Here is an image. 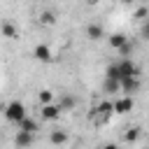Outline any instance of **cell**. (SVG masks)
Listing matches in <instances>:
<instances>
[{
  "label": "cell",
  "instance_id": "obj_13",
  "mask_svg": "<svg viewBox=\"0 0 149 149\" xmlns=\"http://www.w3.org/2000/svg\"><path fill=\"white\" fill-rule=\"evenodd\" d=\"M19 130H23V133H33V135H35V130H40V126H37V121H35V119L26 116V119L19 123Z\"/></svg>",
  "mask_w": 149,
  "mask_h": 149
},
{
  "label": "cell",
  "instance_id": "obj_12",
  "mask_svg": "<svg viewBox=\"0 0 149 149\" xmlns=\"http://www.w3.org/2000/svg\"><path fill=\"white\" fill-rule=\"evenodd\" d=\"M107 42H109V47H112V49H116V51H119V49L128 42V37H126L123 33H112V35L107 37Z\"/></svg>",
  "mask_w": 149,
  "mask_h": 149
},
{
  "label": "cell",
  "instance_id": "obj_21",
  "mask_svg": "<svg viewBox=\"0 0 149 149\" xmlns=\"http://www.w3.org/2000/svg\"><path fill=\"white\" fill-rule=\"evenodd\" d=\"M133 19H142V21H147V19H149V9H147V7H137L135 14H133Z\"/></svg>",
  "mask_w": 149,
  "mask_h": 149
},
{
  "label": "cell",
  "instance_id": "obj_25",
  "mask_svg": "<svg viewBox=\"0 0 149 149\" xmlns=\"http://www.w3.org/2000/svg\"><path fill=\"white\" fill-rule=\"evenodd\" d=\"M144 149H149V147H144Z\"/></svg>",
  "mask_w": 149,
  "mask_h": 149
},
{
  "label": "cell",
  "instance_id": "obj_23",
  "mask_svg": "<svg viewBox=\"0 0 149 149\" xmlns=\"http://www.w3.org/2000/svg\"><path fill=\"white\" fill-rule=\"evenodd\" d=\"M100 149H121V147H119V144H114V142H109V144H102Z\"/></svg>",
  "mask_w": 149,
  "mask_h": 149
},
{
  "label": "cell",
  "instance_id": "obj_24",
  "mask_svg": "<svg viewBox=\"0 0 149 149\" xmlns=\"http://www.w3.org/2000/svg\"><path fill=\"white\" fill-rule=\"evenodd\" d=\"M147 112H149V105H147Z\"/></svg>",
  "mask_w": 149,
  "mask_h": 149
},
{
  "label": "cell",
  "instance_id": "obj_19",
  "mask_svg": "<svg viewBox=\"0 0 149 149\" xmlns=\"http://www.w3.org/2000/svg\"><path fill=\"white\" fill-rule=\"evenodd\" d=\"M105 77H107V79H116V81H121L119 65H116V63H114V65H107V70H105Z\"/></svg>",
  "mask_w": 149,
  "mask_h": 149
},
{
  "label": "cell",
  "instance_id": "obj_14",
  "mask_svg": "<svg viewBox=\"0 0 149 149\" xmlns=\"http://www.w3.org/2000/svg\"><path fill=\"white\" fill-rule=\"evenodd\" d=\"M95 112H100V114H102V119H109V116L114 114V102H109V100H102V102L95 107Z\"/></svg>",
  "mask_w": 149,
  "mask_h": 149
},
{
  "label": "cell",
  "instance_id": "obj_16",
  "mask_svg": "<svg viewBox=\"0 0 149 149\" xmlns=\"http://www.w3.org/2000/svg\"><path fill=\"white\" fill-rule=\"evenodd\" d=\"M40 23H42V26H54V23H56V12H54V9H44V12L40 14Z\"/></svg>",
  "mask_w": 149,
  "mask_h": 149
},
{
  "label": "cell",
  "instance_id": "obj_4",
  "mask_svg": "<svg viewBox=\"0 0 149 149\" xmlns=\"http://www.w3.org/2000/svg\"><path fill=\"white\" fill-rule=\"evenodd\" d=\"M33 142H35V135H33V133L16 130V135H14V144H16V149H28V147H33Z\"/></svg>",
  "mask_w": 149,
  "mask_h": 149
},
{
  "label": "cell",
  "instance_id": "obj_11",
  "mask_svg": "<svg viewBox=\"0 0 149 149\" xmlns=\"http://www.w3.org/2000/svg\"><path fill=\"white\" fill-rule=\"evenodd\" d=\"M86 35H88V40L98 42V40H102V37H105V30H102V26H100V23H88V26H86Z\"/></svg>",
  "mask_w": 149,
  "mask_h": 149
},
{
  "label": "cell",
  "instance_id": "obj_8",
  "mask_svg": "<svg viewBox=\"0 0 149 149\" xmlns=\"http://www.w3.org/2000/svg\"><path fill=\"white\" fill-rule=\"evenodd\" d=\"M121 91L133 95L140 91V77H128V79H121Z\"/></svg>",
  "mask_w": 149,
  "mask_h": 149
},
{
  "label": "cell",
  "instance_id": "obj_20",
  "mask_svg": "<svg viewBox=\"0 0 149 149\" xmlns=\"http://www.w3.org/2000/svg\"><path fill=\"white\" fill-rule=\"evenodd\" d=\"M130 54H133V42L128 40V42L119 49V56H121V58H130Z\"/></svg>",
  "mask_w": 149,
  "mask_h": 149
},
{
  "label": "cell",
  "instance_id": "obj_9",
  "mask_svg": "<svg viewBox=\"0 0 149 149\" xmlns=\"http://www.w3.org/2000/svg\"><path fill=\"white\" fill-rule=\"evenodd\" d=\"M68 133L63 130V128H54L51 133H49V142L51 144H56V147H63V144H68Z\"/></svg>",
  "mask_w": 149,
  "mask_h": 149
},
{
  "label": "cell",
  "instance_id": "obj_10",
  "mask_svg": "<svg viewBox=\"0 0 149 149\" xmlns=\"http://www.w3.org/2000/svg\"><path fill=\"white\" fill-rule=\"evenodd\" d=\"M0 35L7 37V40H16V37H19V30H16V26H14L12 21L5 19V21L0 23Z\"/></svg>",
  "mask_w": 149,
  "mask_h": 149
},
{
  "label": "cell",
  "instance_id": "obj_17",
  "mask_svg": "<svg viewBox=\"0 0 149 149\" xmlns=\"http://www.w3.org/2000/svg\"><path fill=\"white\" fill-rule=\"evenodd\" d=\"M123 140H126L128 144H133V142H137V140H140V128H137V126H133V128H128V130L123 133Z\"/></svg>",
  "mask_w": 149,
  "mask_h": 149
},
{
  "label": "cell",
  "instance_id": "obj_22",
  "mask_svg": "<svg viewBox=\"0 0 149 149\" xmlns=\"http://www.w3.org/2000/svg\"><path fill=\"white\" fill-rule=\"evenodd\" d=\"M140 35H142V40H147V42H149V19H147V21H142V28H140Z\"/></svg>",
  "mask_w": 149,
  "mask_h": 149
},
{
  "label": "cell",
  "instance_id": "obj_5",
  "mask_svg": "<svg viewBox=\"0 0 149 149\" xmlns=\"http://www.w3.org/2000/svg\"><path fill=\"white\" fill-rule=\"evenodd\" d=\"M33 56H35L40 63H51V61H54V54H51V49H49L47 44H35Z\"/></svg>",
  "mask_w": 149,
  "mask_h": 149
},
{
  "label": "cell",
  "instance_id": "obj_15",
  "mask_svg": "<svg viewBox=\"0 0 149 149\" xmlns=\"http://www.w3.org/2000/svg\"><path fill=\"white\" fill-rule=\"evenodd\" d=\"M102 91H105V93H119V91H121V81H116V79H107V77H105V81H102Z\"/></svg>",
  "mask_w": 149,
  "mask_h": 149
},
{
  "label": "cell",
  "instance_id": "obj_18",
  "mask_svg": "<svg viewBox=\"0 0 149 149\" xmlns=\"http://www.w3.org/2000/svg\"><path fill=\"white\" fill-rule=\"evenodd\" d=\"M37 98H40L42 105H51V102H56V100H54V91H49V88H42V91L37 93Z\"/></svg>",
  "mask_w": 149,
  "mask_h": 149
},
{
  "label": "cell",
  "instance_id": "obj_3",
  "mask_svg": "<svg viewBox=\"0 0 149 149\" xmlns=\"http://www.w3.org/2000/svg\"><path fill=\"white\" fill-rule=\"evenodd\" d=\"M133 107H135V102H133L130 95H123V98L114 100V114H128V112H133Z\"/></svg>",
  "mask_w": 149,
  "mask_h": 149
},
{
  "label": "cell",
  "instance_id": "obj_2",
  "mask_svg": "<svg viewBox=\"0 0 149 149\" xmlns=\"http://www.w3.org/2000/svg\"><path fill=\"white\" fill-rule=\"evenodd\" d=\"M116 65H119L121 79H128V77H140V68L133 63V58H121Z\"/></svg>",
  "mask_w": 149,
  "mask_h": 149
},
{
  "label": "cell",
  "instance_id": "obj_1",
  "mask_svg": "<svg viewBox=\"0 0 149 149\" xmlns=\"http://www.w3.org/2000/svg\"><path fill=\"white\" fill-rule=\"evenodd\" d=\"M2 112H5V119H7L9 123H16V126L28 116V114H26V105H23L21 100H9Z\"/></svg>",
  "mask_w": 149,
  "mask_h": 149
},
{
  "label": "cell",
  "instance_id": "obj_7",
  "mask_svg": "<svg viewBox=\"0 0 149 149\" xmlns=\"http://www.w3.org/2000/svg\"><path fill=\"white\" fill-rule=\"evenodd\" d=\"M56 105H58L63 112H70V109H74V107H77V98H74L72 93H61V95H58V100H56Z\"/></svg>",
  "mask_w": 149,
  "mask_h": 149
},
{
  "label": "cell",
  "instance_id": "obj_6",
  "mask_svg": "<svg viewBox=\"0 0 149 149\" xmlns=\"http://www.w3.org/2000/svg\"><path fill=\"white\" fill-rule=\"evenodd\" d=\"M61 107L56 105V102H51V105H42V109H40V114H42V119L44 121H56L58 116H61Z\"/></svg>",
  "mask_w": 149,
  "mask_h": 149
}]
</instances>
